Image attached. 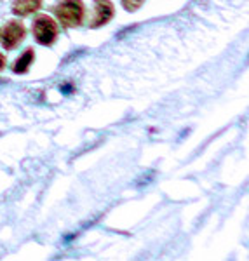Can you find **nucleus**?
Listing matches in <instances>:
<instances>
[{
	"label": "nucleus",
	"instance_id": "nucleus-1",
	"mask_svg": "<svg viewBox=\"0 0 249 261\" xmlns=\"http://www.w3.org/2000/svg\"><path fill=\"white\" fill-rule=\"evenodd\" d=\"M54 14L65 28H77L82 24L86 7L82 0H63L54 7Z\"/></svg>",
	"mask_w": 249,
	"mask_h": 261
},
{
	"label": "nucleus",
	"instance_id": "nucleus-2",
	"mask_svg": "<svg viewBox=\"0 0 249 261\" xmlns=\"http://www.w3.org/2000/svg\"><path fill=\"white\" fill-rule=\"evenodd\" d=\"M33 37L40 45H53L58 39V24L49 16H39L33 21Z\"/></svg>",
	"mask_w": 249,
	"mask_h": 261
},
{
	"label": "nucleus",
	"instance_id": "nucleus-3",
	"mask_svg": "<svg viewBox=\"0 0 249 261\" xmlns=\"http://www.w3.org/2000/svg\"><path fill=\"white\" fill-rule=\"evenodd\" d=\"M24 35H27L24 24L21 21L12 19L4 24L2 30H0V44H2L4 49L12 50L24 40Z\"/></svg>",
	"mask_w": 249,
	"mask_h": 261
},
{
	"label": "nucleus",
	"instance_id": "nucleus-4",
	"mask_svg": "<svg viewBox=\"0 0 249 261\" xmlns=\"http://www.w3.org/2000/svg\"><path fill=\"white\" fill-rule=\"evenodd\" d=\"M113 4L110 0H96L94 6V16H92L89 27L91 28H99L103 24H107L110 19L113 18Z\"/></svg>",
	"mask_w": 249,
	"mask_h": 261
},
{
	"label": "nucleus",
	"instance_id": "nucleus-5",
	"mask_svg": "<svg viewBox=\"0 0 249 261\" xmlns=\"http://www.w3.org/2000/svg\"><path fill=\"white\" fill-rule=\"evenodd\" d=\"M42 6V0H14L12 2V12L16 16H30L37 12Z\"/></svg>",
	"mask_w": 249,
	"mask_h": 261
},
{
	"label": "nucleus",
	"instance_id": "nucleus-6",
	"mask_svg": "<svg viewBox=\"0 0 249 261\" xmlns=\"http://www.w3.org/2000/svg\"><path fill=\"white\" fill-rule=\"evenodd\" d=\"M33 60H35V50L27 49L18 60H16L14 65H12V71H14V73H27V71L30 70Z\"/></svg>",
	"mask_w": 249,
	"mask_h": 261
},
{
	"label": "nucleus",
	"instance_id": "nucleus-7",
	"mask_svg": "<svg viewBox=\"0 0 249 261\" xmlns=\"http://www.w3.org/2000/svg\"><path fill=\"white\" fill-rule=\"evenodd\" d=\"M143 2H145V0H120L122 7H124V9L128 11V12L138 11L143 6Z\"/></svg>",
	"mask_w": 249,
	"mask_h": 261
},
{
	"label": "nucleus",
	"instance_id": "nucleus-8",
	"mask_svg": "<svg viewBox=\"0 0 249 261\" xmlns=\"http://www.w3.org/2000/svg\"><path fill=\"white\" fill-rule=\"evenodd\" d=\"M6 66V58H4V54H0V70Z\"/></svg>",
	"mask_w": 249,
	"mask_h": 261
}]
</instances>
